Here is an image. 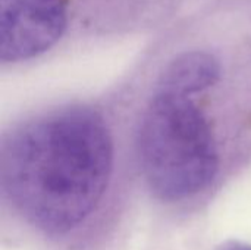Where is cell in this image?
I'll use <instances>...</instances> for the list:
<instances>
[{
    "label": "cell",
    "mask_w": 251,
    "mask_h": 250,
    "mask_svg": "<svg viewBox=\"0 0 251 250\" xmlns=\"http://www.w3.org/2000/svg\"><path fill=\"white\" fill-rule=\"evenodd\" d=\"M1 187L34 227L63 234L97 206L110 181L113 143L103 118L65 108L18 128L4 143Z\"/></svg>",
    "instance_id": "cell-1"
},
{
    "label": "cell",
    "mask_w": 251,
    "mask_h": 250,
    "mask_svg": "<svg viewBox=\"0 0 251 250\" xmlns=\"http://www.w3.org/2000/svg\"><path fill=\"white\" fill-rule=\"evenodd\" d=\"M138 153L150 189L171 202L204 190L219 168L212 127L185 96L156 91L141 122Z\"/></svg>",
    "instance_id": "cell-2"
},
{
    "label": "cell",
    "mask_w": 251,
    "mask_h": 250,
    "mask_svg": "<svg viewBox=\"0 0 251 250\" xmlns=\"http://www.w3.org/2000/svg\"><path fill=\"white\" fill-rule=\"evenodd\" d=\"M65 28L63 0H0V57H35L56 44Z\"/></svg>",
    "instance_id": "cell-3"
},
{
    "label": "cell",
    "mask_w": 251,
    "mask_h": 250,
    "mask_svg": "<svg viewBox=\"0 0 251 250\" xmlns=\"http://www.w3.org/2000/svg\"><path fill=\"white\" fill-rule=\"evenodd\" d=\"M221 74L218 60L204 52H190L176 57L162 74L159 93L191 97L212 87Z\"/></svg>",
    "instance_id": "cell-4"
}]
</instances>
